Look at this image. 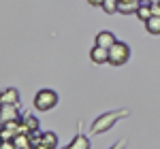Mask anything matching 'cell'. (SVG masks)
Listing matches in <instances>:
<instances>
[{
    "label": "cell",
    "instance_id": "obj_2",
    "mask_svg": "<svg viewBox=\"0 0 160 149\" xmlns=\"http://www.w3.org/2000/svg\"><path fill=\"white\" fill-rule=\"evenodd\" d=\"M58 104V94L53 89H38L34 96V107L37 111H51Z\"/></svg>",
    "mask_w": 160,
    "mask_h": 149
},
{
    "label": "cell",
    "instance_id": "obj_15",
    "mask_svg": "<svg viewBox=\"0 0 160 149\" xmlns=\"http://www.w3.org/2000/svg\"><path fill=\"white\" fill-rule=\"evenodd\" d=\"M13 143H15L17 149H28L30 143H32V138H30V134H17V137L13 138Z\"/></svg>",
    "mask_w": 160,
    "mask_h": 149
},
{
    "label": "cell",
    "instance_id": "obj_19",
    "mask_svg": "<svg viewBox=\"0 0 160 149\" xmlns=\"http://www.w3.org/2000/svg\"><path fill=\"white\" fill-rule=\"evenodd\" d=\"M124 147H126V141H120V143H115L111 149H124Z\"/></svg>",
    "mask_w": 160,
    "mask_h": 149
},
{
    "label": "cell",
    "instance_id": "obj_20",
    "mask_svg": "<svg viewBox=\"0 0 160 149\" xmlns=\"http://www.w3.org/2000/svg\"><path fill=\"white\" fill-rule=\"evenodd\" d=\"M88 2H90L92 7H102V2H105V0H88Z\"/></svg>",
    "mask_w": 160,
    "mask_h": 149
},
{
    "label": "cell",
    "instance_id": "obj_25",
    "mask_svg": "<svg viewBox=\"0 0 160 149\" xmlns=\"http://www.w3.org/2000/svg\"><path fill=\"white\" fill-rule=\"evenodd\" d=\"M139 2H148V0H139Z\"/></svg>",
    "mask_w": 160,
    "mask_h": 149
},
{
    "label": "cell",
    "instance_id": "obj_26",
    "mask_svg": "<svg viewBox=\"0 0 160 149\" xmlns=\"http://www.w3.org/2000/svg\"><path fill=\"white\" fill-rule=\"evenodd\" d=\"M0 143H2V137H0Z\"/></svg>",
    "mask_w": 160,
    "mask_h": 149
},
{
    "label": "cell",
    "instance_id": "obj_22",
    "mask_svg": "<svg viewBox=\"0 0 160 149\" xmlns=\"http://www.w3.org/2000/svg\"><path fill=\"white\" fill-rule=\"evenodd\" d=\"M37 149H49V147H47V145H43V143H41V145H37Z\"/></svg>",
    "mask_w": 160,
    "mask_h": 149
},
{
    "label": "cell",
    "instance_id": "obj_16",
    "mask_svg": "<svg viewBox=\"0 0 160 149\" xmlns=\"http://www.w3.org/2000/svg\"><path fill=\"white\" fill-rule=\"evenodd\" d=\"M139 0H135V2H120V13H137V9H139Z\"/></svg>",
    "mask_w": 160,
    "mask_h": 149
},
{
    "label": "cell",
    "instance_id": "obj_6",
    "mask_svg": "<svg viewBox=\"0 0 160 149\" xmlns=\"http://www.w3.org/2000/svg\"><path fill=\"white\" fill-rule=\"evenodd\" d=\"M115 43H118V38H115V34H113L111 30H100L98 34H96V45H98V47L111 49Z\"/></svg>",
    "mask_w": 160,
    "mask_h": 149
},
{
    "label": "cell",
    "instance_id": "obj_14",
    "mask_svg": "<svg viewBox=\"0 0 160 149\" xmlns=\"http://www.w3.org/2000/svg\"><path fill=\"white\" fill-rule=\"evenodd\" d=\"M41 143L47 145L49 149H56V145H58V137H56L53 132H43V134H41Z\"/></svg>",
    "mask_w": 160,
    "mask_h": 149
},
{
    "label": "cell",
    "instance_id": "obj_8",
    "mask_svg": "<svg viewBox=\"0 0 160 149\" xmlns=\"http://www.w3.org/2000/svg\"><path fill=\"white\" fill-rule=\"evenodd\" d=\"M19 134V122H9L0 128V137L2 141H13V138Z\"/></svg>",
    "mask_w": 160,
    "mask_h": 149
},
{
    "label": "cell",
    "instance_id": "obj_10",
    "mask_svg": "<svg viewBox=\"0 0 160 149\" xmlns=\"http://www.w3.org/2000/svg\"><path fill=\"white\" fill-rule=\"evenodd\" d=\"M22 124L30 130V134H32V132H38V119L34 117V115H28V113L22 115Z\"/></svg>",
    "mask_w": 160,
    "mask_h": 149
},
{
    "label": "cell",
    "instance_id": "obj_21",
    "mask_svg": "<svg viewBox=\"0 0 160 149\" xmlns=\"http://www.w3.org/2000/svg\"><path fill=\"white\" fill-rule=\"evenodd\" d=\"M148 4H160V0H148Z\"/></svg>",
    "mask_w": 160,
    "mask_h": 149
},
{
    "label": "cell",
    "instance_id": "obj_12",
    "mask_svg": "<svg viewBox=\"0 0 160 149\" xmlns=\"http://www.w3.org/2000/svg\"><path fill=\"white\" fill-rule=\"evenodd\" d=\"M145 30H148L149 34H160V17H149L148 22H145Z\"/></svg>",
    "mask_w": 160,
    "mask_h": 149
},
{
    "label": "cell",
    "instance_id": "obj_3",
    "mask_svg": "<svg viewBox=\"0 0 160 149\" xmlns=\"http://www.w3.org/2000/svg\"><path fill=\"white\" fill-rule=\"evenodd\" d=\"M128 58H130V47L126 43H122V41H118L109 49V64L111 66H122V64L128 62Z\"/></svg>",
    "mask_w": 160,
    "mask_h": 149
},
{
    "label": "cell",
    "instance_id": "obj_4",
    "mask_svg": "<svg viewBox=\"0 0 160 149\" xmlns=\"http://www.w3.org/2000/svg\"><path fill=\"white\" fill-rule=\"evenodd\" d=\"M0 119L2 124L19 122V104H0Z\"/></svg>",
    "mask_w": 160,
    "mask_h": 149
},
{
    "label": "cell",
    "instance_id": "obj_7",
    "mask_svg": "<svg viewBox=\"0 0 160 149\" xmlns=\"http://www.w3.org/2000/svg\"><path fill=\"white\" fill-rule=\"evenodd\" d=\"M90 60L94 64H109V49L94 45V47L90 49Z\"/></svg>",
    "mask_w": 160,
    "mask_h": 149
},
{
    "label": "cell",
    "instance_id": "obj_9",
    "mask_svg": "<svg viewBox=\"0 0 160 149\" xmlns=\"http://www.w3.org/2000/svg\"><path fill=\"white\" fill-rule=\"evenodd\" d=\"M92 147V143H90V138L86 137V134H77V137L66 145L64 149H90Z\"/></svg>",
    "mask_w": 160,
    "mask_h": 149
},
{
    "label": "cell",
    "instance_id": "obj_11",
    "mask_svg": "<svg viewBox=\"0 0 160 149\" xmlns=\"http://www.w3.org/2000/svg\"><path fill=\"white\" fill-rule=\"evenodd\" d=\"M135 15L139 17V22H143V24H145V22H148L149 17H152V9H149V4H148V2H141Z\"/></svg>",
    "mask_w": 160,
    "mask_h": 149
},
{
    "label": "cell",
    "instance_id": "obj_18",
    "mask_svg": "<svg viewBox=\"0 0 160 149\" xmlns=\"http://www.w3.org/2000/svg\"><path fill=\"white\" fill-rule=\"evenodd\" d=\"M149 9H152L154 17H160V4H149Z\"/></svg>",
    "mask_w": 160,
    "mask_h": 149
},
{
    "label": "cell",
    "instance_id": "obj_17",
    "mask_svg": "<svg viewBox=\"0 0 160 149\" xmlns=\"http://www.w3.org/2000/svg\"><path fill=\"white\" fill-rule=\"evenodd\" d=\"M0 149H17V147H15L13 141H2V143H0Z\"/></svg>",
    "mask_w": 160,
    "mask_h": 149
},
{
    "label": "cell",
    "instance_id": "obj_24",
    "mask_svg": "<svg viewBox=\"0 0 160 149\" xmlns=\"http://www.w3.org/2000/svg\"><path fill=\"white\" fill-rule=\"evenodd\" d=\"M2 126H4V124H2V119H0V128H2Z\"/></svg>",
    "mask_w": 160,
    "mask_h": 149
},
{
    "label": "cell",
    "instance_id": "obj_1",
    "mask_svg": "<svg viewBox=\"0 0 160 149\" xmlns=\"http://www.w3.org/2000/svg\"><path fill=\"white\" fill-rule=\"evenodd\" d=\"M124 117H128V111H126V109H122V111H109V113L98 115V117L94 119V124H92V134H102V132L111 130V128L118 124L120 119H124Z\"/></svg>",
    "mask_w": 160,
    "mask_h": 149
},
{
    "label": "cell",
    "instance_id": "obj_13",
    "mask_svg": "<svg viewBox=\"0 0 160 149\" xmlns=\"http://www.w3.org/2000/svg\"><path fill=\"white\" fill-rule=\"evenodd\" d=\"M100 9H102V11L107 13V15H113V13H120V0H105Z\"/></svg>",
    "mask_w": 160,
    "mask_h": 149
},
{
    "label": "cell",
    "instance_id": "obj_23",
    "mask_svg": "<svg viewBox=\"0 0 160 149\" xmlns=\"http://www.w3.org/2000/svg\"><path fill=\"white\" fill-rule=\"evenodd\" d=\"M120 2H135V0H120Z\"/></svg>",
    "mask_w": 160,
    "mask_h": 149
},
{
    "label": "cell",
    "instance_id": "obj_5",
    "mask_svg": "<svg viewBox=\"0 0 160 149\" xmlns=\"http://www.w3.org/2000/svg\"><path fill=\"white\" fill-rule=\"evenodd\" d=\"M19 89L17 87H7L0 92V104H19Z\"/></svg>",
    "mask_w": 160,
    "mask_h": 149
}]
</instances>
